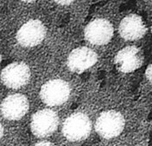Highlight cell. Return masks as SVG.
Wrapping results in <instances>:
<instances>
[{
	"mask_svg": "<svg viewBox=\"0 0 152 146\" xmlns=\"http://www.w3.org/2000/svg\"><path fill=\"white\" fill-rule=\"evenodd\" d=\"M91 122L84 113H75L69 116L64 123L63 134L72 142L86 139L91 134Z\"/></svg>",
	"mask_w": 152,
	"mask_h": 146,
	"instance_id": "obj_1",
	"label": "cell"
},
{
	"mask_svg": "<svg viewBox=\"0 0 152 146\" xmlns=\"http://www.w3.org/2000/svg\"><path fill=\"white\" fill-rule=\"evenodd\" d=\"M125 119L123 116L115 110H108L100 114L98 117L95 129L98 134L106 139L118 137L123 130Z\"/></svg>",
	"mask_w": 152,
	"mask_h": 146,
	"instance_id": "obj_2",
	"label": "cell"
},
{
	"mask_svg": "<svg viewBox=\"0 0 152 146\" xmlns=\"http://www.w3.org/2000/svg\"><path fill=\"white\" fill-rule=\"evenodd\" d=\"M70 87L63 80L56 79L42 85L40 92L41 99L48 106H58L64 104L69 99Z\"/></svg>",
	"mask_w": 152,
	"mask_h": 146,
	"instance_id": "obj_3",
	"label": "cell"
},
{
	"mask_svg": "<svg viewBox=\"0 0 152 146\" xmlns=\"http://www.w3.org/2000/svg\"><path fill=\"white\" fill-rule=\"evenodd\" d=\"M59 117L51 109H42L34 113L31 120V130L38 137L51 136L58 128Z\"/></svg>",
	"mask_w": 152,
	"mask_h": 146,
	"instance_id": "obj_4",
	"label": "cell"
},
{
	"mask_svg": "<svg viewBox=\"0 0 152 146\" xmlns=\"http://www.w3.org/2000/svg\"><path fill=\"white\" fill-rule=\"evenodd\" d=\"M29 66L24 62H13L7 65L1 72V81L10 88H20L30 80Z\"/></svg>",
	"mask_w": 152,
	"mask_h": 146,
	"instance_id": "obj_5",
	"label": "cell"
},
{
	"mask_svg": "<svg viewBox=\"0 0 152 146\" xmlns=\"http://www.w3.org/2000/svg\"><path fill=\"white\" fill-rule=\"evenodd\" d=\"M46 28L42 22L37 20H31L25 23L19 29L16 39L19 44L25 47H33L44 40Z\"/></svg>",
	"mask_w": 152,
	"mask_h": 146,
	"instance_id": "obj_6",
	"label": "cell"
},
{
	"mask_svg": "<svg viewBox=\"0 0 152 146\" xmlns=\"http://www.w3.org/2000/svg\"><path fill=\"white\" fill-rule=\"evenodd\" d=\"M144 61L142 51L134 46H129L119 51L114 58V63L122 73H131L140 68Z\"/></svg>",
	"mask_w": 152,
	"mask_h": 146,
	"instance_id": "obj_7",
	"label": "cell"
},
{
	"mask_svg": "<svg viewBox=\"0 0 152 146\" xmlns=\"http://www.w3.org/2000/svg\"><path fill=\"white\" fill-rule=\"evenodd\" d=\"M113 35V27L107 20L97 19L90 22L85 29V38L92 45L107 44Z\"/></svg>",
	"mask_w": 152,
	"mask_h": 146,
	"instance_id": "obj_8",
	"label": "cell"
},
{
	"mask_svg": "<svg viewBox=\"0 0 152 146\" xmlns=\"http://www.w3.org/2000/svg\"><path fill=\"white\" fill-rule=\"evenodd\" d=\"M29 109L28 99L21 94H14L4 99L0 105L3 116L11 121L20 120Z\"/></svg>",
	"mask_w": 152,
	"mask_h": 146,
	"instance_id": "obj_9",
	"label": "cell"
},
{
	"mask_svg": "<svg viewBox=\"0 0 152 146\" xmlns=\"http://www.w3.org/2000/svg\"><path fill=\"white\" fill-rule=\"evenodd\" d=\"M97 61V53L91 48L83 46L74 49L69 53L67 61V66L71 72L81 74L94 66Z\"/></svg>",
	"mask_w": 152,
	"mask_h": 146,
	"instance_id": "obj_10",
	"label": "cell"
},
{
	"mask_svg": "<svg viewBox=\"0 0 152 146\" xmlns=\"http://www.w3.org/2000/svg\"><path fill=\"white\" fill-rule=\"evenodd\" d=\"M147 28L142 19L136 14H129L120 24V35L126 40H136L142 39L146 33Z\"/></svg>",
	"mask_w": 152,
	"mask_h": 146,
	"instance_id": "obj_11",
	"label": "cell"
},
{
	"mask_svg": "<svg viewBox=\"0 0 152 146\" xmlns=\"http://www.w3.org/2000/svg\"><path fill=\"white\" fill-rule=\"evenodd\" d=\"M146 77L148 78V80L152 82V63L148 66L147 70H146Z\"/></svg>",
	"mask_w": 152,
	"mask_h": 146,
	"instance_id": "obj_12",
	"label": "cell"
},
{
	"mask_svg": "<svg viewBox=\"0 0 152 146\" xmlns=\"http://www.w3.org/2000/svg\"><path fill=\"white\" fill-rule=\"evenodd\" d=\"M34 146H56L54 144L50 143V142H47V141H42L40 143H37L36 145H34Z\"/></svg>",
	"mask_w": 152,
	"mask_h": 146,
	"instance_id": "obj_13",
	"label": "cell"
},
{
	"mask_svg": "<svg viewBox=\"0 0 152 146\" xmlns=\"http://www.w3.org/2000/svg\"><path fill=\"white\" fill-rule=\"evenodd\" d=\"M72 1H56V3L60 4H70Z\"/></svg>",
	"mask_w": 152,
	"mask_h": 146,
	"instance_id": "obj_14",
	"label": "cell"
},
{
	"mask_svg": "<svg viewBox=\"0 0 152 146\" xmlns=\"http://www.w3.org/2000/svg\"><path fill=\"white\" fill-rule=\"evenodd\" d=\"M3 135H4V128H3L2 124H0V139L2 138Z\"/></svg>",
	"mask_w": 152,
	"mask_h": 146,
	"instance_id": "obj_15",
	"label": "cell"
},
{
	"mask_svg": "<svg viewBox=\"0 0 152 146\" xmlns=\"http://www.w3.org/2000/svg\"><path fill=\"white\" fill-rule=\"evenodd\" d=\"M2 61V56H1V54H0V63Z\"/></svg>",
	"mask_w": 152,
	"mask_h": 146,
	"instance_id": "obj_16",
	"label": "cell"
},
{
	"mask_svg": "<svg viewBox=\"0 0 152 146\" xmlns=\"http://www.w3.org/2000/svg\"><path fill=\"white\" fill-rule=\"evenodd\" d=\"M151 30H152V28H151Z\"/></svg>",
	"mask_w": 152,
	"mask_h": 146,
	"instance_id": "obj_17",
	"label": "cell"
}]
</instances>
